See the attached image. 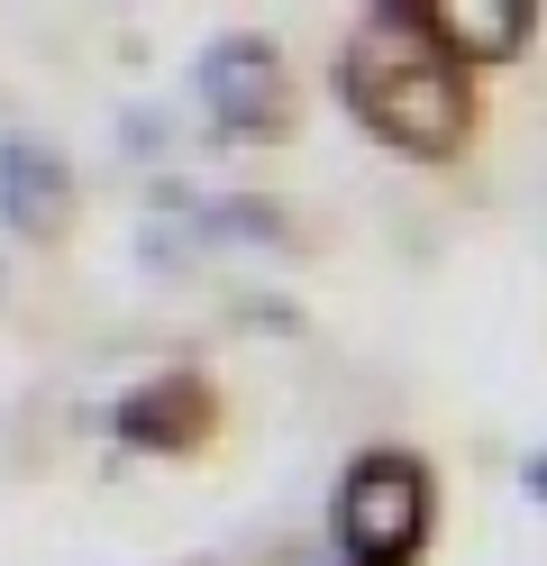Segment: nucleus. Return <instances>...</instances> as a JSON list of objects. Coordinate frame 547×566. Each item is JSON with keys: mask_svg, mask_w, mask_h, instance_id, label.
<instances>
[{"mask_svg": "<svg viewBox=\"0 0 547 566\" xmlns=\"http://www.w3.org/2000/svg\"><path fill=\"white\" fill-rule=\"evenodd\" d=\"M338 101L375 147L411 156V165H448L474 147V74L438 46V28L420 19V0H383L356 19V38L338 55Z\"/></svg>", "mask_w": 547, "mask_h": 566, "instance_id": "f257e3e1", "label": "nucleus"}, {"mask_svg": "<svg viewBox=\"0 0 547 566\" xmlns=\"http://www.w3.org/2000/svg\"><path fill=\"white\" fill-rule=\"evenodd\" d=\"M438 530V484L420 448H356L338 475V566H420Z\"/></svg>", "mask_w": 547, "mask_h": 566, "instance_id": "f03ea898", "label": "nucleus"}, {"mask_svg": "<svg viewBox=\"0 0 547 566\" xmlns=\"http://www.w3.org/2000/svg\"><path fill=\"white\" fill-rule=\"evenodd\" d=\"M192 83H201V111H210L219 137H283L292 128V64H283L274 38H255V28L210 38Z\"/></svg>", "mask_w": 547, "mask_h": 566, "instance_id": "7ed1b4c3", "label": "nucleus"}, {"mask_svg": "<svg viewBox=\"0 0 547 566\" xmlns=\"http://www.w3.org/2000/svg\"><path fill=\"white\" fill-rule=\"evenodd\" d=\"M109 439L128 457H201L219 439V384L201 366H156L109 402Z\"/></svg>", "mask_w": 547, "mask_h": 566, "instance_id": "20e7f679", "label": "nucleus"}, {"mask_svg": "<svg viewBox=\"0 0 547 566\" xmlns=\"http://www.w3.org/2000/svg\"><path fill=\"white\" fill-rule=\"evenodd\" d=\"M73 210H83L73 165L46 147V137L10 128V137H0V229H10L19 247H64L73 238Z\"/></svg>", "mask_w": 547, "mask_h": 566, "instance_id": "39448f33", "label": "nucleus"}, {"mask_svg": "<svg viewBox=\"0 0 547 566\" xmlns=\"http://www.w3.org/2000/svg\"><path fill=\"white\" fill-rule=\"evenodd\" d=\"M420 19L438 28V46H448L465 74L529 55V38H538V10H529V0H420Z\"/></svg>", "mask_w": 547, "mask_h": 566, "instance_id": "423d86ee", "label": "nucleus"}, {"mask_svg": "<svg viewBox=\"0 0 547 566\" xmlns=\"http://www.w3.org/2000/svg\"><path fill=\"white\" fill-rule=\"evenodd\" d=\"M520 484H529V503H547V448H538L529 467H520Z\"/></svg>", "mask_w": 547, "mask_h": 566, "instance_id": "0eeeda50", "label": "nucleus"}]
</instances>
